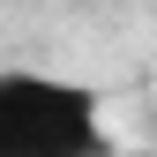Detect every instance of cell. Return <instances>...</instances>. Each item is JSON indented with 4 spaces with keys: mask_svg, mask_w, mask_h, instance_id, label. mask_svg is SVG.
<instances>
[{
    "mask_svg": "<svg viewBox=\"0 0 157 157\" xmlns=\"http://www.w3.org/2000/svg\"><path fill=\"white\" fill-rule=\"evenodd\" d=\"M0 157H120L105 97L60 67H0Z\"/></svg>",
    "mask_w": 157,
    "mask_h": 157,
    "instance_id": "6da1fadb",
    "label": "cell"
}]
</instances>
